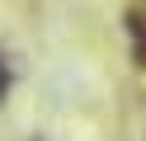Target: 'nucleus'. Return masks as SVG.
<instances>
[{
    "label": "nucleus",
    "instance_id": "1",
    "mask_svg": "<svg viewBox=\"0 0 146 141\" xmlns=\"http://www.w3.org/2000/svg\"><path fill=\"white\" fill-rule=\"evenodd\" d=\"M5 85H10V71H5V61H0V94H5Z\"/></svg>",
    "mask_w": 146,
    "mask_h": 141
}]
</instances>
